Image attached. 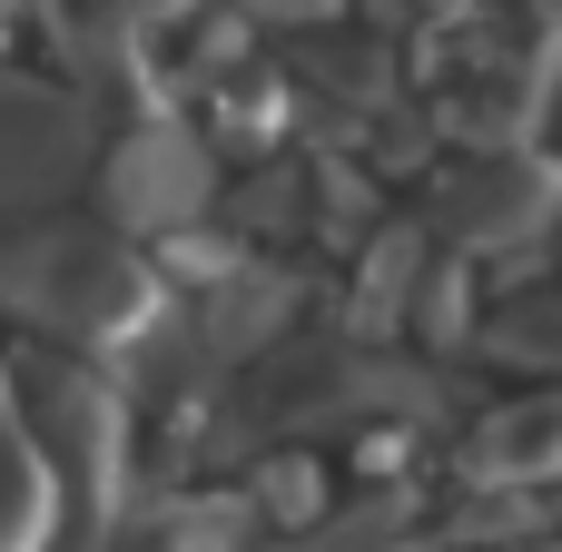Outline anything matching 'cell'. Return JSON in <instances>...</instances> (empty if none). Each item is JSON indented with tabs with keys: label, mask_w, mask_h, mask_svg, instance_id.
<instances>
[{
	"label": "cell",
	"mask_w": 562,
	"mask_h": 552,
	"mask_svg": "<svg viewBox=\"0 0 562 552\" xmlns=\"http://www.w3.org/2000/svg\"><path fill=\"white\" fill-rule=\"evenodd\" d=\"M0 316H30L69 346H119L138 326H158V286L138 277V257L109 227H69V217H30L20 237H0Z\"/></svg>",
	"instance_id": "1"
},
{
	"label": "cell",
	"mask_w": 562,
	"mask_h": 552,
	"mask_svg": "<svg viewBox=\"0 0 562 552\" xmlns=\"http://www.w3.org/2000/svg\"><path fill=\"white\" fill-rule=\"evenodd\" d=\"M10 395H20V425L40 444V464L69 474V514H79L69 552H89V533H109L119 474H128V454H119V395L99 385L89 356H30V365H10Z\"/></svg>",
	"instance_id": "2"
},
{
	"label": "cell",
	"mask_w": 562,
	"mask_h": 552,
	"mask_svg": "<svg viewBox=\"0 0 562 552\" xmlns=\"http://www.w3.org/2000/svg\"><path fill=\"white\" fill-rule=\"evenodd\" d=\"M89 168H99V207H109V227H128V237L207 217V188H217L207 138H198V128H178V119H148V128L109 138Z\"/></svg>",
	"instance_id": "3"
},
{
	"label": "cell",
	"mask_w": 562,
	"mask_h": 552,
	"mask_svg": "<svg viewBox=\"0 0 562 552\" xmlns=\"http://www.w3.org/2000/svg\"><path fill=\"white\" fill-rule=\"evenodd\" d=\"M99 158V128L69 89L0 69V198H59Z\"/></svg>",
	"instance_id": "4"
},
{
	"label": "cell",
	"mask_w": 562,
	"mask_h": 552,
	"mask_svg": "<svg viewBox=\"0 0 562 552\" xmlns=\"http://www.w3.org/2000/svg\"><path fill=\"white\" fill-rule=\"evenodd\" d=\"M562 217V178L543 158H524V148H484L454 188H445V237L454 247H524V237H543Z\"/></svg>",
	"instance_id": "5"
},
{
	"label": "cell",
	"mask_w": 562,
	"mask_h": 552,
	"mask_svg": "<svg viewBox=\"0 0 562 552\" xmlns=\"http://www.w3.org/2000/svg\"><path fill=\"white\" fill-rule=\"evenodd\" d=\"M286 316H296V277H277V267H237L227 286H207V306H198V346L227 365V356H247V346H277Z\"/></svg>",
	"instance_id": "6"
},
{
	"label": "cell",
	"mask_w": 562,
	"mask_h": 552,
	"mask_svg": "<svg viewBox=\"0 0 562 552\" xmlns=\"http://www.w3.org/2000/svg\"><path fill=\"white\" fill-rule=\"evenodd\" d=\"M0 552H49V464L20 425L10 365H0Z\"/></svg>",
	"instance_id": "7"
},
{
	"label": "cell",
	"mask_w": 562,
	"mask_h": 552,
	"mask_svg": "<svg viewBox=\"0 0 562 552\" xmlns=\"http://www.w3.org/2000/svg\"><path fill=\"white\" fill-rule=\"evenodd\" d=\"M474 464L504 474V484H543V474H562V395L504 405V415L484 425V454H474Z\"/></svg>",
	"instance_id": "8"
},
{
	"label": "cell",
	"mask_w": 562,
	"mask_h": 552,
	"mask_svg": "<svg viewBox=\"0 0 562 552\" xmlns=\"http://www.w3.org/2000/svg\"><path fill=\"white\" fill-rule=\"evenodd\" d=\"M247 533H257V504L247 494H198V504H178L168 552H237Z\"/></svg>",
	"instance_id": "9"
},
{
	"label": "cell",
	"mask_w": 562,
	"mask_h": 552,
	"mask_svg": "<svg viewBox=\"0 0 562 552\" xmlns=\"http://www.w3.org/2000/svg\"><path fill=\"white\" fill-rule=\"evenodd\" d=\"M405 277H415V227H385L375 257H366V296H356V326H385L405 306Z\"/></svg>",
	"instance_id": "10"
},
{
	"label": "cell",
	"mask_w": 562,
	"mask_h": 552,
	"mask_svg": "<svg viewBox=\"0 0 562 552\" xmlns=\"http://www.w3.org/2000/svg\"><path fill=\"white\" fill-rule=\"evenodd\" d=\"M336 0H247V20H326Z\"/></svg>",
	"instance_id": "11"
},
{
	"label": "cell",
	"mask_w": 562,
	"mask_h": 552,
	"mask_svg": "<svg viewBox=\"0 0 562 552\" xmlns=\"http://www.w3.org/2000/svg\"><path fill=\"white\" fill-rule=\"evenodd\" d=\"M138 10H198V0H138Z\"/></svg>",
	"instance_id": "12"
}]
</instances>
